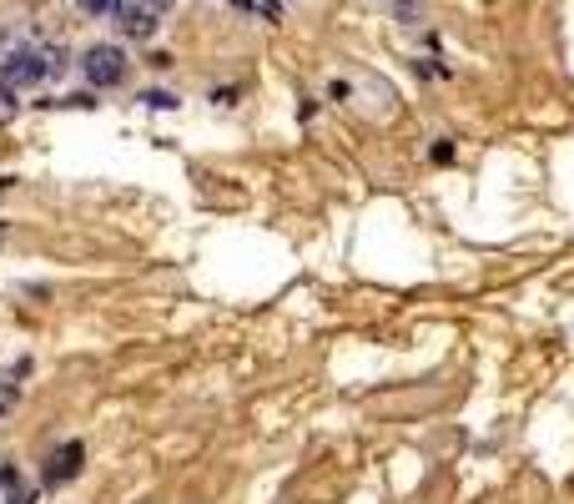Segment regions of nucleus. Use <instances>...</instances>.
I'll return each mask as SVG.
<instances>
[{
    "label": "nucleus",
    "mask_w": 574,
    "mask_h": 504,
    "mask_svg": "<svg viewBox=\"0 0 574 504\" xmlns=\"http://www.w3.org/2000/svg\"><path fill=\"white\" fill-rule=\"evenodd\" d=\"M71 56L61 46H15L0 56V91H30L46 76H61Z\"/></svg>",
    "instance_id": "f257e3e1"
},
{
    "label": "nucleus",
    "mask_w": 574,
    "mask_h": 504,
    "mask_svg": "<svg viewBox=\"0 0 574 504\" xmlns=\"http://www.w3.org/2000/svg\"><path fill=\"white\" fill-rule=\"evenodd\" d=\"M82 71H86V82H91V86H122V82H126V71H132V61H126L122 46L96 41L91 51L82 56Z\"/></svg>",
    "instance_id": "f03ea898"
},
{
    "label": "nucleus",
    "mask_w": 574,
    "mask_h": 504,
    "mask_svg": "<svg viewBox=\"0 0 574 504\" xmlns=\"http://www.w3.org/2000/svg\"><path fill=\"white\" fill-rule=\"evenodd\" d=\"M122 30L126 36H137V41H151L157 36V26H162V5L157 0H137V5H122Z\"/></svg>",
    "instance_id": "7ed1b4c3"
},
{
    "label": "nucleus",
    "mask_w": 574,
    "mask_h": 504,
    "mask_svg": "<svg viewBox=\"0 0 574 504\" xmlns=\"http://www.w3.org/2000/svg\"><path fill=\"white\" fill-rule=\"evenodd\" d=\"M82 459H86V450L71 439V444H61V450L46 459V484H66V479H76L82 475Z\"/></svg>",
    "instance_id": "20e7f679"
},
{
    "label": "nucleus",
    "mask_w": 574,
    "mask_h": 504,
    "mask_svg": "<svg viewBox=\"0 0 574 504\" xmlns=\"http://www.w3.org/2000/svg\"><path fill=\"white\" fill-rule=\"evenodd\" d=\"M388 11H394L398 26H419L424 21V0H388Z\"/></svg>",
    "instance_id": "39448f33"
},
{
    "label": "nucleus",
    "mask_w": 574,
    "mask_h": 504,
    "mask_svg": "<svg viewBox=\"0 0 574 504\" xmlns=\"http://www.w3.org/2000/svg\"><path fill=\"white\" fill-rule=\"evenodd\" d=\"M233 5L237 11H247V15H267V21L283 11V0H233Z\"/></svg>",
    "instance_id": "423d86ee"
},
{
    "label": "nucleus",
    "mask_w": 574,
    "mask_h": 504,
    "mask_svg": "<svg viewBox=\"0 0 574 504\" xmlns=\"http://www.w3.org/2000/svg\"><path fill=\"white\" fill-rule=\"evenodd\" d=\"M86 15H122V5L126 0H76Z\"/></svg>",
    "instance_id": "0eeeda50"
},
{
    "label": "nucleus",
    "mask_w": 574,
    "mask_h": 504,
    "mask_svg": "<svg viewBox=\"0 0 574 504\" xmlns=\"http://www.w3.org/2000/svg\"><path fill=\"white\" fill-rule=\"evenodd\" d=\"M141 101H147V107H157V111L177 107V101H172V96H166V91H141Z\"/></svg>",
    "instance_id": "6e6552de"
}]
</instances>
